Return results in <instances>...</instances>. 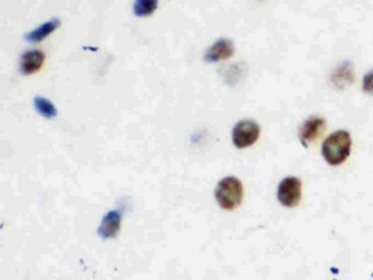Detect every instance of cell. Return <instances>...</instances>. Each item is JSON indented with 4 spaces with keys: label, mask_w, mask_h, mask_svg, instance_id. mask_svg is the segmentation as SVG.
<instances>
[{
    "label": "cell",
    "mask_w": 373,
    "mask_h": 280,
    "mask_svg": "<svg viewBox=\"0 0 373 280\" xmlns=\"http://www.w3.org/2000/svg\"><path fill=\"white\" fill-rule=\"evenodd\" d=\"M351 137L348 132L337 131L331 134L322 146V153L329 165H343L350 155Z\"/></svg>",
    "instance_id": "6da1fadb"
},
{
    "label": "cell",
    "mask_w": 373,
    "mask_h": 280,
    "mask_svg": "<svg viewBox=\"0 0 373 280\" xmlns=\"http://www.w3.org/2000/svg\"><path fill=\"white\" fill-rule=\"evenodd\" d=\"M215 196L221 208L234 210L240 206L244 199L242 183L236 177H225L217 185Z\"/></svg>",
    "instance_id": "7a4b0ae2"
},
{
    "label": "cell",
    "mask_w": 373,
    "mask_h": 280,
    "mask_svg": "<svg viewBox=\"0 0 373 280\" xmlns=\"http://www.w3.org/2000/svg\"><path fill=\"white\" fill-rule=\"evenodd\" d=\"M260 128L258 123L250 120L239 122L232 131V141L239 149L251 147L258 141Z\"/></svg>",
    "instance_id": "3957f363"
},
{
    "label": "cell",
    "mask_w": 373,
    "mask_h": 280,
    "mask_svg": "<svg viewBox=\"0 0 373 280\" xmlns=\"http://www.w3.org/2000/svg\"><path fill=\"white\" fill-rule=\"evenodd\" d=\"M302 196V184L298 177H286L278 186L277 197L280 204L293 208L299 205Z\"/></svg>",
    "instance_id": "277c9868"
},
{
    "label": "cell",
    "mask_w": 373,
    "mask_h": 280,
    "mask_svg": "<svg viewBox=\"0 0 373 280\" xmlns=\"http://www.w3.org/2000/svg\"><path fill=\"white\" fill-rule=\"evenodd\" d=\"M325 121L323 118L310 117L305 122L300 129V139L301 143L308 147L309 144L313 143L317 138L321 137L322 134L324 133Z\"/></svg>",
    "instance_id": "5b68a950"
},
{
    "label": "cell",
    "mask_w": 373,
    "mask_h": 280,
    "mask_svg": "<svg viewBox=\"0 0 373 280\" xmlns=\"http://www.w3.org/2000/svg\"><path fill=\"white\" fill-rule=\"evenodd\" d=\"M234 53V43L231 42L230 39H221L207 49L205 61L208 63L220 62L224 59L230 58Z\"/></svg>",
    "instance_id": "8992f818"
},
{
    "label": "cell",
    "mask_w": 373,
    "mask_h": 280,
    "mask_svg": "<svg viewBox=\"0 0 373 280\" xmlns=\"http://www.w3.org/2000/svg\"><path fill=\"white\" fill-rule=\"evenodd\" d=\"M45 55L39 49L25 52L20 59V70L23 75H32L39 72L44 63Z\"/></svg>",
    "instance_id": "52a82bcc"
},
{
    "label": "cell",
    "mask_w": 373,
    "mask_h": 280,
    "mask_svg": "<svg viewBox=\"0 0 373 280\" xmlns=\"http://www.w3.org/2000/svg\"><path fill=\"white\" fill-rule=\"evenodd\" d=\"M61 21L57 18H53L52 20H49L44 25L37 27V30H33L32 32L27 33V42L30 43H39L43 39H46L51 33L54 32L55 30L59 27Z\"/></svg>",
    "instance_id": "ba28073f"
},
{
    "label": "cell",
    "mask_w": 373,
    "mask_h": 280,
    "mask_svg": "<svg viewBox=\"0 0 373 280\" xmlns=\"http://www.w3.org/2000/svg\"><path fill=\"white\" fill-rule=\"evenodd\" d=\"M120 217L116 212H108L101 224L99 234L103 238H113L120 230Z\"/></svg>",
    "instance_id": "9c48e42d"
},
{
    "label": "cell",
    "mask_w": 373,
    "mask_h": 280,
    "mask_svg": "<svg viewBox=\"0 0 373 280\" xmlns=\"http://www.w3.org/2000/svg\"><path fill=\"white\" fill-rule=\"evenodd\" d=\"M158 8V0H136L134 4V13L137 17H149Z\"/></svg>",
    "instance_id": "30bf717a"
},
{
    "label": "cell",
    "mask_w": 373,
    "mask_h": 280,
    "mask_svg": "<svg viewBox=\"0 0 373 280\" xmlns=\"http://www.w3.org/2000/svg\"><path fill=\"white\" fill-rule=\"evenodd\" d=\"M34 108H37V111L39 112L41 115L45 116V117L51 118L56 116L57 111L55 108L54 104L52 102L49 101L47 98H41V96H37L34 98Z\"/></svg>",
    "instance_id": "8fae6325"
},
{
    "label": "cell",
    "mask_w": 373,
    "mask_h": 280,
    "mask_svg": "<svg viewBox=\"0 0 373 280\" xmlns=\"http://www.w3.org/2000/svg\"><path fill=\"white\" fill-rule=\"evenodd\" d=\"M362 89L368 94H373V70L369 72L362 80Z\"/></svg>",
    "instance_id": "7c38bea8"
}]
</instances>
